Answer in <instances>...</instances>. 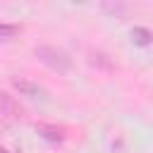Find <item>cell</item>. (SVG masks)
<instances>
[{"instance_id":"obj_1","label":"cell","mask_w":153,"mask_h":153,"mask_svg":"<svg viewBox=\"0 0 153 153\" xmlns=\"http://www.w3.org/2000/svg\"><path fill=\"white\" fill-rule=\"evenodd\" d=\"M36 55L45 62V65H50L53 69H60V72H65V69H69V57L62 53V50H57V48H50V45H41L38 50H36Z\"/></svg>"}]
</instances>
